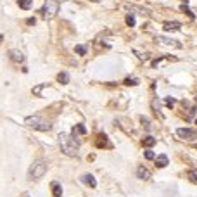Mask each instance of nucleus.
<instances>
[{
    "instance_id": "obj_21",
    "label": "nucleus",
    "mask_w": 197,
    "mask_h": 197,
    "mask_svg": "<svg viewBox=\"0 0 197 197\" xmlns=\"http://www.w3.org/2000/svg\"><path fill=\"white\" fill-rule=\"evenodd\" d=\"M125 85H132V86H135V85H138V80H135V78H126V80H125Z\"/></svg>"
},
{
    "instance_id": "obj_16",
    "label": "nucleus",
    "mask_w": 197,
    "mask_h": 197,
    "mask_svg": "<svg viewBox=\"0 0 197 197\" xmlns=\"http://www.w3.org/2000/svg\"><path fill=\"white\" fill-rule=\"evenodd\" d=\"M97 145H98V147H107V137H106L104 133H100V135H98Z\"/></svg>"
},
{
    "instance_id": "obj_22",
    "label": "nucleus",
    "mask_w": 197,
    "mask_h": 197,
    "mask_svg": "<svg viewBox=\"0 0 197 197\" xmlns=\"http://www.w3.org/2000/svg\"><path fill=\"white\" fill-rule=\"evenodd\" d=\"M182 11H183V12H185V14H187V16H189L190 19H194V17H195V16H194V12H192L190 9H187V7H185V5H182Z\"/></svg>"
},
{
    "instance_id": "obj_7",
    "label": "nucleus",
    "mask_w": 197,
    "mask_h": 197,
    "mask_svg": "<svg viewBox=\"0 0 197 197\" xmlns=\"http://www.w3.org/2000/svg\"><path fill=\"white\" fill-rule=\"evenodd\" d=\"M9 56H11V61H12V62H16V64L24 62V56H23V54L19 52V50L12 49L11 52H9Z\"/></svg>"
},
{
    "instance_id": "obj_5",
    "label": "nucleus",
    "mask_w": 197,
    "mask_h": 197,
    "mask_svg": "<svg viewBox=\"0 0 197 197\" xmlns=\"http://www.w3.org/2000/svg\"><path fill=\"white\" fill-rule=\"evenodd\" d=\"M176 135H178V138H182V140H195L197 138V132L195 130H190V128H178V130H176Z\"/></svg>"
},
{
    "instance_id": "obj_9",
    "label": "nucleus",
    "mask_w": 197,
    "mask_h": 197,
    "mask_svg": "<svg viewBox=\"0 0 197 197\" xmlns=\"http://www.w3.org/2000/svg\"><path fill=\"white\" fill-rule=\"evenodd\" d=\"M137 176H138L140 180H149V178H150V171H149L147 168L140 166V168L137 169Z\"/></svg>"
},
{
    "instance_id": "obj_24",
    "label": "nucleus",
    "mask_w": 197,
    "mask_h": 197,
    "mask_svg": "<svg viewBox=\"0 0 197 197\" xmlns=\"http://www.w3.org/2000/svg\"><path fill=\"white\" fill-rule=\"evenodd\" d=\"M126 24H128V26H135V17L132 14L126 16Z\"/></svg>"
},
{
    "instance_id": "obj_12",
    "label": "nucleus",
    "mask_w": 197,
    "mask_h": 197,
    "mask_svg": "<svg viewBox=\"0 0 197 197\" xmlns=\"http://www.w3.org/2000/svg\"><path fill=\"white\" fill-rule=\"evenodd\" d=\"M182 28V26H180V23H164V29H166V31H178V29Z\"/></svg>"
},
{
    "instance_id": "obj_1",
    "label": "nucleus",
    "mask_w": 197,
    "mask_h": 197,
    "mask_svg": "<svg viewBox=\"0 0 197 197\" xmlns=\"http://www.w3.org/2000/svg\"><path fill=\"white\" fill-rule=\"evenodd\" d=\"M59 145L66 156H76L78 149H80V140L74 135H68V133H61L59 135Z\"/></svg>"
},
{
    "instance_id": "obj_6",
    "label": "nucleus",
    "mask_w": 197,
    "mask_h": 197,
    "mask_svg": "<svg viewBox=\"0 0 197 197\" xmlns=\"http://www.w3.org/2000/svg\"><path fill=\"white\" fill-rule=\"evenodd\" d=\"M81 182H83L85 185H88L90 189H95V187H97V182H95L93 175H90V173H85V175H81Z\"/></svg>"
},
{
    "instance_id": "obj_10",
    "label": "nucleus",
    "mask_w": 197,
    "mask_h": 197,
    "mask_svg": "<svg viewBox=\"0 0 197 197\" xmlns=\"http://www.w3.org/2000/svg\"><path fill=\"white\" fill-rule=\"evenodd\" d=\"M52 195L54 197H61L62 195V187H61V183L59 182H52Z\"/></svg>"
},
{
    "instance_id": "obj_13",
    "label": "nucleus",
    "mask_w": 197,
    "mask_h": 197,
    "mask_svg": "<svg viewBox=\"0 0 197 197\" xmlns=\"http://www.w3.org/2000/svg\"><path fill=\"white\" fill-rule=\"evenodd\" d=\"M17 5L24 11H29V9L33 7V0H17Z\"/></svg>"
},
{
    "instance_id": "obj_23",
    "label": "nucleus",
    "mask_w": 197,
    "mask_h": 197,
    "mask_svg": "<svg viewBox=\"0 0 197 197\" xmlns=\"http://www.w3.org/2000/svg\"><path fill=\"white\" fill-rule=\"evenodd\" d=\"M145 159H149V161H150V159H156V154L150 150V149H147V150H145Z\"/></svg>"
},
{
    "instance_id": "obj_25",
    "label": "nucleus",
    "mask_w": 197,
    "mask_h": 197,
    "mask_svg": "<svg viewBox=\"0 0 197 197\" xmlns=\"http://www.w3.org/2000/svg\"><path fill=\"white\" fill-rule=\"evenodd\" d=\"M166 106L173 107V106H175V98H166Z\"/></svg>"
},
{
    "instance_id": "obj_3",
    "label": "nucleus",
    "mask_w": 197,
    "mask_h": 197,
    "mask_svg": "<svg viewBox=\"0 0 197 197\" xmlns=\"http://www.w3.org/2000/svg\"><path fill=\"white\" fill-rule=\"evenodd\" d=\"M24 123H26L28 126L38 130V132H49V130H52V125H50V123H47V121L40 120L38 116H29V118H26V120H24Z\"/></svg>"
},
{
    "instance_id": "obj_15",
    "label": "nucleus",
    "mask_w": 197,
    "mask_h": 197,
    "mask_svg": "<svg viewBox=\"0 0 197 197\" xmlns=\"http://www.w3.org/2000/svg\"><path fill=\"white\" fill-rule=\"evenodd\" d=\"M57 81L62 83V85H68L69 83V74H68V73H59V74H57Z\"/></svg>"
},
{
    "instance_id": "obj_4",
    "label": "nucleus",
    "mask_w": 197,
    "mask_h": 197,
    "mask_svg": "<svg viewBox=\"0 0 197 197\" xmlns=\"http://www.w3.org/2000/svg\"><path fill=\"white\" fill-rule=\"evenodd\" d=\"M59 12V0H45L42 7V14L45 19H52L56 17V14Z\"/></svg>"
},
{
    "instance_id": "obj_8",
    "label": "nucleus",
    "mask_w": 197,
    "mask_h": 197,
    "mask_svg": "<svg viewBox=\"0 0 197 197\" xmlns=\"http://www.w3.org/2000/svg\"><path fill=\"white\" fill-rule=\"evenodd\" d=\"M168 162H169V159H168L166 154H159L157 157H156V166H157V168H166Z\"/></svg>"
},
{
    "instance_id": "obj_11",
    "label": "nucleus",
    "mask_w": 197,
    "mask_h": 197,
    "mask_svg": "<svg viewBox=\"0 0 197 197\" xmlns=\"http://www.w3.org/2000/svg\"><path fill=\"white\" fill-rule=\"evenodd\" d=\"M157 42L164 43V45H173V47H182L180 43H176V40H171V38H164V36H157Z\"/></svg>"
},
{
    "instance_id": "obj_2",
    "label": "nucleus",
    "mask_w": 197,
    "mask_h": 197,
    "mask_svg": "<svg viewBox=\"0 0 197 197\" xmlns=\"http://www.w3.org/2000/svg\"><path fill=\"white\" fill-rule=\"evenodd\" d=\"M47 173V164L43 161H35L28 169V180H40Z\"/></svg>"
},
{
    "instance_id": "obj_20",
    "label": "nucleus",
    "mask_w": 197,
    "mask_h": 197,
    "mask_svg": "<svg viewBox=\"0 0 197 197\" xmlns=\"http://www.w3.org/2000/svg\"><path fill=\"white\" fill-rule=\"evenodd\" d=\"M189 180L192 183H197V171L194 169V171H189Z\"/></svg>"
},
{
    "instance_id": "obj_14",
    "label": "nucleus",
    "mask_w": 197,
    "mask_h": 197,
    "mask_svg": "<svg viewBox=\"0 0 197 197\" xmlns=\"http://www.w3.org/2000/svg\"><path fill=\"white\" fill-rule=\"evenodd\" d=\"M86 133V128L83 126V125H76V126L73 128V132H71V135H74V137H78V135H85Z\"/></svg>"
},
{
    "instance_id": "obj_18",
    "label": "nucleus",
    "mask_w": 197,
    "mask_h": 197,
    "mask_svg": "<svg viewBox=\"0 0 197 197\" xmlns=\"http://www.w3.org/2000/svg\"><path fill=\"white\" fill-rule=\"evenodd\" d=\"M45 86H47V83H42V85H38V86H35V88H33V95H38V97H40V93H42V90Z\"/></svg>"
},
{
    "instance_id": "obj_17",
    "label": "nucleus",
    "mask_w": 197,
    "mask_h": 197,
    "mask_svg": "<svg viewBox=\"0 0 197 197\" xmlns=\"http://www.w3.org/2000/svg\"><path fill=\"white\" fill-rule=\"evenodd\" d=\"M142 144H144L145 147H152V145L156 144V138H154V137H150V135H149V137H145V138L142 140Z\"/></svg>"
},
{
    "instance_id": "obj_19",
    "label": "nucleus",
    "mask_w": 197,
    "mask_h": 197,
    "mask_svg": "<svg viewBox=\"0 0 197 197\" xmlns=\"http://www.w3.org/2000/svg\"><path fill=\"white\" fill-rule=\"evenodd\" d=\"M74 52L80 54V56H85V54H86V49H85L83 45H76V47H74Z\"/></svg>"
},
{
    "instance_id": "obj_27",
    "label": "nucleus",
    "mask_w": 197,
    "mask_h": 197,
    "mask_svg": "<svg viewBox=\"0 0 197 197\" xmlns=\"http://www.w3.org/2000/svg\"><path fill=\"white\" fill-rule=\"evenodd\" d=\"M195 123H197V118H195Z\"/></svg>"
},
{
    "instance_id": "obj_26",
    "label": "nucleus",
    "mask_w": 197,
    "mask_h": 197,
    "mask_svg": "<svg viewBox=\"0 0 197 197\" xmlns=\"http://www.w3.org/2000/svg\"><path fill=\"white\" fill-rule=\"evenodd\" d=\"M0 42H2V35H0Z\"/></svg>"
}]
</instances>
